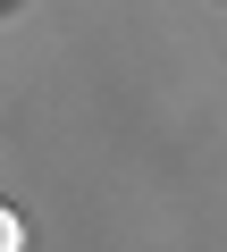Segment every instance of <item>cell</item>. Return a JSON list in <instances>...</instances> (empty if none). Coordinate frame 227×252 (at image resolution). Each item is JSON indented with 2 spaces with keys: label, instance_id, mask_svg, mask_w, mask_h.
Listing matches in <instances>:
<instances>
[{
  "label": "cell",
  "instance_id": "1",
  "mask_svg": "<svg viewBox=\"0 0 227 252\" xmlns=\"http://www.w3.org/2000/svg\"><path fill=\"white\" fill-rule=\"evenodd\" d=\"M17 244H26V227H17V210H9V202H0V252H17Z\"/></svg>",
  "mask_w": 227,
  "mask_h": 252
}]
</instances>
